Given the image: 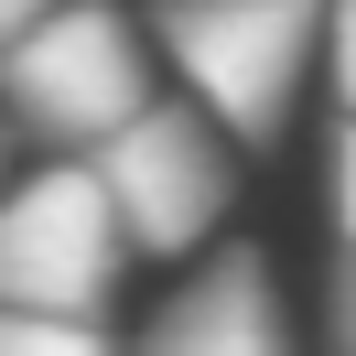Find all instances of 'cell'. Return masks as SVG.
I'll return each instance as SVG.
<instances>
[{"label": "cell", "mask_w": 356, "mask_h": 356, "mask_svg": "<svg viewBox=\"0 0 356 356\" xmlns=\"http://www.w3.org/2000/svg\"><path fill=\"white\" fill-rule=\"evenodd\" d=\"M152 108V33L119 0H65L22 44H0V130L44 140V162H97Z\"/></svg>", "instance_id": "obj_1"}, {"label": "cell", "mask_w": 356, "mask_h": 356, "mask_svg": "<svg viewBox=\"0 0 356 356\" xmlns=\"http://www.w3.org/2000/svg\"><path fill=\"white\" fill-rule=\"evenodd\" d=\"M313 44H324V0H162L152 11V54L184 76V108L227 152L281 140Z\"/></svg>", "instance_id": "obj_2"}, {"label": "cell", "mask_w": 356, "mask_h": 356, "mask_svg": "<svg viewBox=\"0 0 356 356\" xmlns=\"http://www.w3.org/2000/svg\"><path fill=\"white\" fill-rule=\"evenodd\" d=\"M130 238L87 162H44L0 195V313H44V324H108Z\"/></svg>", "instance_id": "obj_3"}, {"label": "cell", "mask_w": 356, "mask_h": 356, "mask_svg": "<svg viewBox=\"0 0 356 356\" xmlns=\"http://www.w3.org/2000/svg\"><path fill=\"white\" fill-rule=\"evenodd\" d=\"M87 173H97V195H108L130 259H195L227 227V205H238V152H227L184 97H152Z\"/></svg>", "instance_id": "obj_4"}, {"label": "cell", "mask_w": 356, "mask_h": 356, "mask_svg": "<svg viewBox=\"0 0 356 356\" xmlns=\"http://www.w3.org/2000/svg\"><path fill=\"white\" fill-rule=\"evenodd\" d=\"M140 356H302V346H291V302H281L270 248L227 238L216 259H205L195 281H184L173 302L152 313Z\"/></svg>", "instance_id": "obj_5"}, {"label": "cell", "mask_w": 356, "mask_h": 356, "mask_svg": "<svg viewBox=\"0 0 356 356\" xmlns=\"http://www.w3.org/2000/svg\"><path fill=\"white\" fill-rule=\"evenodd\" d=\"M0 356H119L108 324H44V313H0Z\"/></svg>", "instance_id": "obj_6"}, {"label": "cell", "mask_w": 356, "mask_h": 356, "mask_svg": "<svg viewBox=\"0 0 356 356\" xmlns=\"http://www.w3.org/2000/svg\"><path fill=\"white\" fill-rule=\"evenodd\" d=\"M324 65H334V97L356 119V0H324Z\"/></svg>", "instance_id": "obj_7"}, {"label": "cell", "mask_w": 356, "mask_h": 356, "mask_svg": "<svg viewBox=\"0 0 356 356\" xmlns=\"http://www.w3.org/2000/svg\"><path fill=\"white\" fill-rule=\"evenodd\" d=\"M334 227H346V248H356V119L334 130Z\"/></svg>", "instance_id": "obj_8"}, {"label": "cell", "mask_w": 356, "mask_h": 356, "mask_svg": "<svg viewBox=\"0 0 356 356\" xmlns=\"http://www.w3.org/2000/svg\"><path fill=\"white\" fill-rule=\"evenodd\" d=\"M334 356H356V248L334 259Z\"/></svg>", "instance_id": "obj_9"}, {"label": "cell", "mask_w": 356, "mask_h": 356, "mask_svg": "<svg viewBox=\"0 0 356 356\" xmlns=\"http://www.w3.org/2000/svg\"><path fill=\"white\" fill-rule=\"evenodd\" d=\"M44 11H65V0H0V44H22V33L44 22Z\"/></svg>", "instance_id": "obj_10"}, {"label": "cell", "mask_w": 356, "mask_h": 356, "mask_svg": "<svg viewBox=\"0 0 356 356\" xmlns=\"http://www.w3.org/2000/svg\"><path fill=\"white\" fill-rule=\"evenodd\" d=\"M0 162H11V130H0Z\"/></svg>", "instance_id": "obj_11"}]
</instances>
